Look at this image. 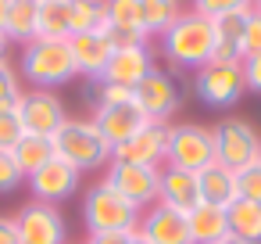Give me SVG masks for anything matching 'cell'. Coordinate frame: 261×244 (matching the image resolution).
Returning a JSON list of instances; mask_svg holds the SVG:
<instances>
[{"label": "cell", "instance_id": "3", "mask_svg": "<svg viewBox=\"0 0 261 244\" xmlns=\"http://www.w3.org/2000/svg\"><path fill=\"white\" fill-rule=\"evenodd\" d=\"M18 76L33 90H58L65 83H72L79 72H75L68 40H33V43H25Z\"/></svg>", "mask_w": 261, "mask_h": 244}, {"label": "cell", "instance_id": "4", "mask_svg": "<svg viewBox=\"0 0 261 244\" xmlns=\"http://www.w3.org/2000/svg\"><path fill=\"white\" fill-rule=\"evenodd\" d=\"M83 223L86 233H133L140 226V212L122 201L104 180H93L83 194Z\"/></svg>", "mask_w": 261, "mask_h": 244}, {"label": "cell", "instance_id": "40", "mask_svg": "<svg viewBox=\"0 0 261 244\" xmlns=\"http://www.w3.org/2000/svg\"><path fill=\"white\" fill-rule=\"evenodd\" d=\"M8 8H11V0H0V29H4V18H8Z\"/></svg>", "mask_w": 261, "mask_h": 244}, {"label": "cell", "instance_id": "6", "mask_svg": "<svg viewBox=\"0 0 261 244\" xmlns=\"http://www.w3.org/2000/svg\"><path fill=\"white\" fill-rule=\"evenodd\" d=\"M211 162H215L211 126H200V122H172L168 126V158H165V165L200 172Z\"/></svg>", "mask_w": 261, "mask_h": 244}, {"label": "cell", "instance_id": "9", "mask_svg": "<svg viewBox=\"0 0 261 244\" xmlns=\"http://www.w3.org/2000/svg\"><path fill=\"white\" fill-rule=\"evenodd\" d=\"M15 223H18L22 244H68V223H65L61 205L25 201L15 212Z\"/></svg>", "mask_w": 261, "mask_h": 244}, {"label": "cell", "instance_id": "10", "mask_svg": "<svg viewBox=\"0 0 261 244\" xmlns=\"http://www.w3.org/2000/svg\"><path fill=\"white\" fill-rule=\"evenodd\" d=\"M133 104L143 112L147 122H172V115L182 104V90H179V83L168 72L154 69L143 83L133 86Z\"/></svg>", "mask_w": 261, "mask_h": 244}, {"label": "cell", "instance_id": "34", "mask_svg": "<svg viewBox=\"0 0 261 244\" xmlns=\"http://www.w3.org/2000/svg\"><path fill=\"white\" fill-rule=\"evenodd\" d=\"M22 137H25V129H22L18 115L15 112H0V151H11Z\"/></svg>", "mask_w": 261, "mask_h": 244}, {"label": "cell", "instance_id": "29", "mask_svg": "<svg viewBox=\"0 0 261 244\" xmlns=\"http://www.w3.org/2000/svg\"><path fill=\"white\" fill-rule=\"evenodd\" d=\"M22 94H25V86H22L18 69L8 58H0V112H15L18 101H22Z\"/></svg>", "mask_w": 261, "mask_h": 244}, {"label": "cell", "instance_id": "17", "mask_svg": "<svg viewBox=\"0 0 261 244\" xmlns=\"http://www.w3.org/2000/svg\"><path fill=\"white\" fill-rule=\"evenodd\" d=\"M158 201L175 208V212H193L200 205V187H197V172L186 169H172L161 165V183H158Z\"/></svg>", "mask_w": 261, "mask_h": 244}, {"label": "cell", "instance_id": "5", "mask_svg": "<svg viewBox=\"0 0 261 244\" xmlns=\"http://www.w3.org/2000/svg\"><path fill=\"white\" fill-rule=\"evenodd\" d=\"M211 140H215V162L232 172H240L261 158V133L254 129V122H247L240 115H225L222 122H215Z\"/></svg>", "mask_w": 261, "mask_h": 244}, {"label": "cell", "instance_id": "33", "mask_svg": "<svg viewBox=\"0 0 261 244\" xmlns=\"http://www.w3.org/2000/svg\"><path fill=\"white\" fill-rule=\"evenodd\" d=\"M22 183H25V172L18 169L15 154H11V151H0V194H11V190H18Z\"/></svg>", "mask_w": 261, "mask_h": 244}, {"label": "cell", "instance_id": "45", "mask_svg": "<svg viewBox=\"0 0 261 244\" xmlns=\"http://www.w3.org/2000/svg\"><path fill=\"white\" fill-rule=\"evenodd\" d=\"M257 162H261V158H257Z\"/></svg>", "mask_w": 261, "mask_h": 244}, {"label": "cell", "instance_id": "20", "mask_svg": "<svg viewBox=\"0 0 261 244\" xmlns=\"http://www.w3.org/2000/svg\"><path fill=\"white\" fill-rule=\"evenodd\" d=\"M247 15L211 18L215 22V54H211V61H232V65L243 61V26H247Z\"/></svg>", "mask_w": 261, "mask_h": 244}, {"label": "cell", "instance_id": "13", "mask_svg": "<svg viewBox=\"0 0 261 244\" xmlns=\"http://www.w3.org/2000/svg\"><path fill=\"white\" fill-rule=\"evenodd\" d=\"M29 190H33V201H47V205H61L68 201L72 194H79L83 187V172L61 158H50L47 165H40L36 172L25 176Z\"/></svg>", "mask_w": 261, "mask_h": 244}, {"label": "cell", "instance_id": "18", "mask_svg": "<svg viewBox=\"0 0 261 244\" xmlns=\"http://www.w3.org/2000/svg\"><path fill=\"white\" fill-rule=\"evenodd\" d=\"M93 122H97V129L104 133V140L115 147V144H122V140H129L147 119H143V112L136 108V104H118V108H93V115H90Z\"/></svg>", "mask_w": 261, "mask_h": 244}, {"label": "cell", "instance_id": "21", "mask_svg": "<svg viewBox=\"0 0 261 244\" xmlns=\"http://www.w3.org/2000/svg\"><path fill=\"white\" fill-rule=\"evenodd\" d=\"M186 223H190L193 244H215V240L229 237V215H225V208H215V205L200 201L193 212H186Z\"/></svg>", "mask_w": 261, "mask_h": 244}, {"label": "cell", "instance_id": "12", "mask_svg": "<svg viewBox=\"0 0 261 244\" xmlns=\"http://www.w3.org/2000/svg\"><path fill=\"white\" fill-rule=\"evenodd\" d=\"M168 126L172 122H143L129 140L115 144V162L161 169L168 158Z\"/></svg>", "mask_w": 261, "mask_h": 244}, {"label": "cell", "instance_id": "26", "mask_svg": "<svg viewBox=\"0 0 261 244\" xmlns=\"http://www.w3.org/2000/svg\"><path fill=\"white\" fill-rule=\"evenodd\" d=\"M143 8V29H147V40L150 36H161L165 29H172L179 22V15L186 11L182 0H140Z\"/></svg>", "mask_w": 261, "mask_h": 244}, {"label": "cell", "instance_id": "23", "mask_svg": "<svg viewBox=\"0 0 261 244\" xmlns=\"http://www.w3.org/2000/svg\"><path fill=\"white\" fill-rule=\"evenodd\" d=\"M36 18H40V0H11V8H8V18H4V33L8 43H33L36 40Z\"/></svg>", "mask_w": 261, "mask_h": 244}, {"label": "cell", "instance_id": "39", "mask_svg": "<svg viewBox=\"0 0 261 244\" xmlns=\"http://www.w3.org/2000/svg\"><path fill=\"white\" fill-rule=\"evenodd\" d=\"M125 244H150V237H147V233H143V230L136 226V230L129 233V240H125Z\"/></svg>", "mask_w": 261, "mask_h": 244}, {"label": "cell", "instance_id": "24", "mask_svg": "<svg viewBox=\"0 0 261 244\" xmlns=\"http://www.w3.org/2000/svg\"><path fill=\"white\" fill-rule=\"evenodd\" d=\"M225 215H229V237L243 244H261V205L240 197L225 208Z\"/></svg>", "mask_w": 261, "mask_h": 244}, {"label": "cell", "instance_id": "1", "mask_svg": "<svg viewBox=\"0 0 261 244\" xmlns=\"http://www.w3.org/2000/svg\"><path fill=\"white\" fill-rule=\"evenodd\" d=\"M50 144H54V158L75 165L79 172H104L115 158V147L104 140V133L97 129V122L90 115H83V119L68 115L65 126L50 137Z\"/></svg>", "mask_w": 261, "mask_h": 244}, {"label": "cell", "instance_id": "11", "mask_svg": "<svg viewBox=\"0 0 261 244\" xmlns=\"http://www.w3.org/2000/svg\"><path fill=\"white\" fill-rule=\"evenodd\" d=\"M15 115H18L22 129L33 133V137H54L68 119L65 101L58 97V90H33V86L22 94Z\"/></svg>", "mask_w": 261, "mask_h": 244}, {"label": "cell", "instance_id": "15", "mask_svg": "<svg viewBox=\"0 0 261 244\" xmlns=\"http://www.w3.org/2000/svg\"><path fill=\"white\" fill-rule=\"evenodd\" d=\"M140 230L150 237V244H193L186 212H175L161 201L150 205L147 212H140Z\"/></svg>", "mask_w": 261, "mask_h": 244}, {"label": "cell", "instance_id": "19", "mask_svg": "<svg viewBox=\"0 0 261 244\" xmlns=\"http://www.w3.org/2000/svg\"><path fill=\"white\" fill-rule=\"evenodd\" d=\"M197 187H200V201L204 205H215V208H229L232 201H240V190H236V172L211 162L207 169L197 172Z\"/></svg>", "mask_w": 261, "mask_h": 244}, {"label": "cell", "instance_id": "35", "mask_svg": "<svg viewBox=\"0 0 261 244\" xmlns=\"http://www.w3.org/2000/svg\"><path fill=\"white\" fill-rule=\"evenodd\" d=\"M257 54H261V15L250 11L243 26V58H257Z\"/></svg>", "mask_w": 261, "mask_h": 244}, {"label": "cell", "instance_id": "25", "mask_svg": "<svg viewBox=\"0 0 261 244\" xmlns=\"http://www.w3.org/2000/svg\"><path fill=\"white\" fill-rule=\"evenodd\" d=\"M68 36H72V15H68V0H40L36 40H68Z\"/></svg>", "mask_w": 261, "mask_h": 244}, {"label": "cell", "instance_id": "28", "mask_svg": "<svg viewBox=\"0 0 261 244\" xmlns=\"http://www.w3.org/2000/svg\"><path fill=\"white\" fill-rule=\"evenodd\" d=\"M11 154H15L18 169L29 176V172H36L40 165H47V162L54 158V144H50V137H33V133H25V137L11 147Z\"/></svg>", "mask_w": 261, "mask_h": 244}, {"label": "cell", "instance_id": "31", "mask_svg": "<svg viewBox=\"0 0 261 244\" xmlns=\"http://www.w3.org/2000/svg\"><path fill=\"white\" fill-rule=\"evenodd\" d=\"M90 97H93V108H118V104H133V90H125V86H118V83H104V79H97V83H93Z\"/></svg>", "mask_w": 261, "mask_h": 244}, {"label": "cell", "instance_id": "22", "mask_svg": "<svg viewBox=\"0 0 261 244\" xmlns=\"http://www.w3.org/2000/svg\"><path fill=\"white\" fill-rule=\"evenodd\" d=\"M108 4V33L133 36L136 43H150L143 29V8L140 0H104Z\"/></svg>", "mask_w": 261, "mask_h": 244}, {"label": "cell", "instance_id": "30", "mask_svg": "<svg viewBox=\"0 0 261 244\" xmlns=\"http://www.w3.org/2000/svg\"><path fill=\"white\" fill-rule=\"evenodd\" d=\"M197 15L204 18H222V15H247L254 11V0H193V8Z\"/></svg>", "mask_w": 261, "mask_h": 244}, {"label": "cell", "instance_id": "36", "mask_svg": "<svg viewBox=\"0 0 261 244\" xmlns=\"http://www.w3.org/2000/svg\"><path fill=\"white\" fill-rule=\"evenodd\" d=\"M240 72H243V86L254 90V94H261V54L257 58H243Z\"/></svg>", "mask_w": 261, "mask_h": 244}, {"label": "cell", "instance_id": "44", "mask_svg": "<svg viewBox=\"0 0 261 244\" xmlns=\"http://www.w3.org/2000/svg\"><path fill=\"white\" fill-rule=\"evenodd\" d=\"M83 244H86V240H83Z\"/></svg>", "mask_w": 261, "mask_h": 244}, {"label": "cell", "instance_id": "41", "mask_svg": "<svg viewBox=\"0 0 261 244\" xmlns=\"http://www.w3.org/2000/svg\"><path fill=\"white\" fill-rule=\"evenodd\" d=\"M8 47H11V43H8V36L0 33V58H8Z\"/></svg>", "mask_w": 261, "mask_h": 244}, {"label": "cell", "instance_id": "2", "mask_svg": "<svg viewBox=\"0 0 261 244\" xmlns=\"http://www.w3.org/2000/svg\"><path fill=\"white\" fill-rule=\"evenodd\" d=\"M158 40H161V54L168 58L172 69L197 72L215 54V22L197 11H182L179 22L172 29H165Z\"/></svg>", "mask_w": 261, "mask_h": 244}, {"label": "cell", "instance_id": "16", "mask_svg": "<svg viewBox=\"0 0 261 244\" xmlns=\"http://www.w3.org/2000/svg\"><path fill=\"white\" fill-rule=\"evenodd\" d=\"M68 51H72L75 72L93 79V83L104 76V69H108V61L115 54V47L108 43L104 33H75V36H68Z\"/></svg>", "mask_w": 261, "mask_h": 244}, {"label": "cell", "instance_id": "14", "mask_svg": "<svg viewBox=\"0 0 261 244\" xmlns=\"http://www.w3.org/2000/svg\"><path fill=\"white\" fill-rule=\"evenodd\" d=\"M154 72V51L150 43H136V47H118L104 69V83H118L125 90H133L136 83H143Z\"/></svg>", "mask_w": 261, "mask_h": 244}, {"label": "cell", "instance_id": "7", "mask_svg": "<svg viewBox=\"0 0 261 244\" xmlns=\"http://www.w3.org/2000/svg\"><path fill=\"white\" fill-rule=\"evenodd\" d=\"M100 180L122 197L129 201L136 212H147L150 205H158V183H161V169L150 165H129V162H115L100 172Z\"/></svg>", "mask_w": 261, "mask_h": 244}, {"label": "cell", "instance_id": "37", "mask_svg": "<svg viewBox=\"0 0 261 244\" xmlns=\"http://www.w3.org/2000/svg\"><path fill=\"white\" fill-rule=\"evenodd\" d=\"M0 244H22L15 215H0Z\"/></svg>", "mask_w": 261, "mask_h": 244}, {"label": "cell", "instance_id": "42", "mask_svg": "<svg viewBox=\"0 0 261 244\" xmlns=\"http://www.w3.org/2000/svg\"><path fill=\"white\" fill-rule=\"evenodd\" d=\"M215 244H243V240H236V237H225V240H215Z\"/></svg>", "mask_w": 261, "mask_h": 244}, {"label": "cell", "instance_id": "32", "mask_svg": "<svg viewBox=\"0 0 261 244\" xmlns=\"http://www.w3.org/2000/svg\"><path fill=\"white\" fill-rule=\"evenodd\" d=\"M236 190H240L243 201L261 205V162H254V165H247V169L236 172Z\"/></svg>", "mask_w": 261, "mask_h": 244}, {"label": "cell", "instance_id": "43", "mask_svg": "<svg viewBox=\"0 0 261 244\" xmlns=\"http://www.w3.org/2000/svg\"><path fill=\"white\" fill-rule=\"evenodd\" d=\"M254 11H257V15H261V0H254Z\"/></svg>", "mask_w": 261, "mask_h": 244}, {"label": "cell", "instance_id": "38", "mask_svg": "<svg viewBox=\"0 0 261 244\" xmlns=\"http://www.w3.org/2000/svg\"><path fill=\"white\" fill-rule=\"evenodd\" d=\"M129 240V233H93L86 244H125Z\"/></svg>", "mask_w": 261, "mask_h": 244}, {"label": "cell", "instance_id": "8", "mask_svg": "<svg viewBox=\"0 0 261 244\" xmlns=\"http://www.w3.org/2000/svg\"><path fill=\"white\" fill-rule=\"evenodd\" d=\"M193 94L207 108H232L247 94L240 65H232V61H207L204 69L193 72Z\"/></svg>", "mask_w": 261, "mask_h": 244}, {"label": "cell", "instance_id": "27", "mask_svg": "<svg viewBox=\"0 0 261 244\" xmlns=\"http://www.w3.org/2000/svg\"><path fill=\"white\" fill-rule=\"evenodd\" d=\"M72 36L75 33H108V4L104 0H68Z\"/></svg>", "mask_w": 261, "mask_h": 244}]
</instances>
